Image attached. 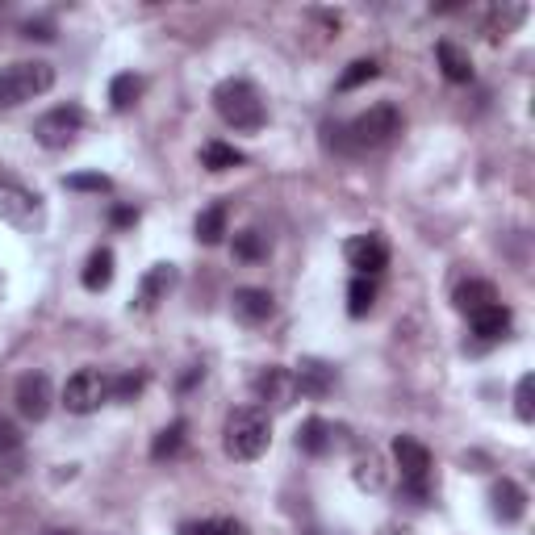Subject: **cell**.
<instances>
[{
  "label": "cell",
  "mask_w": 535,
  "mask_h": 535,
  "mask_svg": "<svg viewBox=\"0 0 535 535\" xmlns=\"http://www.w3.org/2000/svg\"><path fill=\"white\" fill-rule=\"evenodd\" d=\"M402 130V113L393 105H372L364 113H356L347 126L335 130V147L343 155H368V151H381L385 143H393V134Z\"/></svg>",
  "instance_id": "obj_1"
},
{
  "label": "cell",
  "mask_w": 535,
  "mask_h": 535,
  "mask_svg": "<svg viewBox=\"0 0 535 535\" xmlns=\"http://www.w3.org/2000/svg\"><path fill=\"white\" fill-rule=\"evenodd\" d=\"M272 444V423L260 406H235L226 414V427H222V448L230 460L251 464L260 460Z\"/></svg>",
  "instance_id": "obj_2"
},
{
  "label": "cell",
  "mask_w": 535,
  "mask_h": 535,
  "mask_svg": "<svg viewBox=\"0 0 535 535\" xmlns=\"http://www.w3.org/2000/svg\"><path fill=\"white\" fill-rule=\"evenodd\" d=\"M214 109H218V118L239 134H255L268 122V105L260 97V88L251 80H239V76H230L214 88Z\"/></svg>",
  "instance_id": "obj_3"
},
{
  "label": "cell",
  "mask_w": 535,
  "mask_h": 535,
  "mask_svg": "<svg viewBox=\"0 0 535 535\" xmlns=\"http://www.w3.org/2000/svg\"><path fill=\"white\" fill-rule=\"evenodd\" d=\"M55 88V67L42 63V59H21V63H9L0 72V109H17L42 92Z\"/></svg>",
  "instance_id": "obj_4"
},
{
  "label": "cell",
  "mask_w": 535,
  "mask_h": 535,
  "mask_svg": "<svg viewBox=\"0 0 535 535\" xmlns=\"http://www.w3.org/2000/svg\"><path fill=\"white\" fill-rule=\"evenodd\" d=\"M0 222H9L13 230H26V235H38L46 226V205L30 184L0 176Z\"/></svg>",
  "instance_id": "obj_5"
},
{
  "label": "cell",
  "mask_w": 535,
  "mask_h": 535,
  "mask_svg": "<svg viewBox=\"0 0 535 535\" xmlns=\"http://www.w3.org/2000/svg\"><path fill=\"white\" fill-rule=\"evenodd\" d=\"M393 460H398V469H402V494L423 506L431 498V485H427L431 481V452L418 444V439L398 435L393 439Z\"/></svg>",
  "instance_id": "obj_6"
},
{
  "label": "cell",
  "mask_w": 535,
  "mask_h": 535,
  "mask_svg": "<svg viewBox=\"0 0 535 535\" xmlns=\"http://www.w3.org/2000/svg\"><path fill=\"white\" fill-rule=\"evenodd\" d=\"M105 402H113V377L101 368H80L67 377L63 385V406L67 414H92L101 410Z\"/></svg>",
  "instance_id": "obj_7"
},
{
  "label": "cell",
  "mask_w": 535,
  "mask_h": 535,
  "mask_svg": "<svg viewBox=\"0 0 535 535\" xmlns=\"http://www.w3.org/2000/svg\"><path fill=\"white\" fill-rule=\"evenodd\" d=\"M80 130H84V109L80 105H55L34 122V138L46 151H67L76 143Z\"/></svg>",
  "instance_id": "obj_8"
},
{
  "label": "cell",
  "mask_w": 535,
  "mask_h": 535,
  "mask_svg": "<svg viewBox=\"0 0 535 535\" xmlns=\"http://www.w3.org/2000/svg\"><path fill=\"white\" fill-rule=\"evenodd\" d=\"M293 385L301 398H327V393H335L339 385V368L327 364V360H318V356H301L297 368H293Z\"/></svg>",
  "instance_id": "obj_9"
},
{
  "label": "cell",
  "mask_w": 535,
  "mask_h": 535,
  "mask_svg": "<svg viewBox=\"0 0 535 535\" xmlns=\"http://www.w3.org/2000/svg\"><path fill=\"white\" fill-rule=\"evenodd\" d=\"M17 410L30 418V423H42L46 414H51V402H55V389H51V377L46 372H26V377L17 381V393H13Z\"/></svg>",
  "instance_id": "obj_10"
},
{
  "label": "cell",
  "mask_w": 535,
  "mask_h": 535,
  "mask_svg": "<svg viewBox=\"0 0 535 535\" xmlns=\"http://www.w3.org/2000/svg\"><path fill=\"white\" fill-rule=\"evenodd\" d=\"M251 389H255V398H260V402H268V406H276V410L293 406V398H297L293 372H289V368H276V364H268V368H260V372H255Z\"/></svg>",
  "instance_id": "obj_11"
},
{
  "label": "cell",
  "mask_w": 535,
  "mask_h": 535,
  "mask_svg": "<svg viewBox=\"0 0 535 535\" xmlns=\"http://www.w3.org/2000/svg\"><path fill=\"white\" fill-rule=\"evenodd\" d=\"M343 255H347V264L356 268V276H377L389 264V247H385L381 235H356V239H347Z\"/></svg>",
  "instance_id": "obj_12"
},
{
  "label": "cell",
  "mask_w": 535,
  "mask_h": 535,
  "mask_svg": "<svg viewBox=\"0 0 535 535\" xmlns=\"http://www.w3.org/2000/svg\"><path fill=\"white\" fill-rule=\"evenodd\" d=\"M180 281L176 264H151L143 272V281H138V297H134V310H155L159 301H164Z\"/></svg>",
  "instance_id": "obj_13"
},
{
  "label": "cell",
  "mask_w": 535,
  "mask_h": 535,
  "mask_svg": "<svg viewBox=\"0 0 535 535\" xmlns=\"http://www.w3.org/2000/svg\"><path fill=\"white\" fill-rule=\"evenodd\" d=\"M490 510H494L498 523H519L527 515V490L519 481H510V477L494 481L490 485Z\"/></svg>",
  "instance_id": "obj_14"
},
{
  "label": "cell",
  "mask_w": 535,
  "mask_h": 535,
  "mask_svg": "<svg viewBox=\"0 0 535 535\" xmlns=\"http://www.w3.org/2000/svg\"><path fill=\"white\" fill-rule=\"evenodd\" d=\"M230 310H235L239 322H247V327H260V322H268L276 314V301L268 289H235V297H230Z\"/></svg>",
  "instance_id": "obj_15"
},
{
  "label": "cell",
  "mask_w": 535,
  "mask_h": 535,
  "mask_svg": "<svg viewBox=\"0 0 535 535\" xmlns=\"http://www.w3.org/2000/svg\"><path fill=\"white\" fill-rule=\"evenodd\" d=\"M335 427L327 423V418H306V423L297 427V448L306 452V456H327L335 452Z\"/></svg>",
  "instance_id": "obj_16"
},
{
  "label": "cell",
  "mask_w": 535,
  "mask_h": 535,
  "mask_svg": "<svg viewBox=\"0 0 535 535\" xmlns=\"http://www.w3.org/2000/svg\"><path fill=\"white\" fill-rule=\"evenodd\" d=\"M490 306H498V289L490 281H464L456 289V310L464 318H477L481 310H490Z\"/></svg>",
  "instance_id": "obj_17"
},
{
  "label": "cell",
  "mask_w": 535,
  "mask_h": 535,
  "mask_svg": "<svg viewBox=\"0 0 535 535\" xmlns=\"http://www.w3.org/2000/svg\"><path fill=\"white\" fill-rule=\"evenodd\" d=\"M435 59H439V67H444V76H448L452 84H469V80H473V63H469V55H464L456 42H448V38L439 42V46H435Z\"/></svg>",
  "instance_id": "obj_18"
},
{
  "label": "cell",
  "mask_w": 535,
  "mask_h": 535,
  "mask_svg": "<svg viewBox=\"0 0 535 535\" xmlns=\"http://www.w3.org/2000/svg\"><path fill=\"white\" fill-rule=\"evenodd\" d=\"M84 289L88 293H101V289H109L113 285V251L109 247H97L88 255V264H84Z\"/></svg>",
  "instance_id": "obj_19"
},
{
  "label": "cell",
  "mask_w": 535,
  "mask_h": 535,
  "mask_svg": "<svg viewBox=\"0 0 535 535\" xmlns=\"http://www.w3.org/2000/svg\"><path fill=\"white\" fill-rule=\"evenodd\" d=\"M193 230H197V239H201L205 247L222 243V235H226V201H214L209 209H201L197 222H193Z\"/></svg>",
  "instance_id": "obj_20"
},
{
  "label": "cell",
  "mask_w": 535,
  "mask_h": 535,
  "mask_svg": "<svg viewBox=\"0 0 535 535\" xmlns=\"http://www.w3.org/2000/svg\"><path fill=\"white\" fill-rule=\"evenodd\" d=\"M469 322H473V335H477V339L494 343V339H502V335L510 331V310H506L502 301H498V306L481 310V314H477V318H469Z\"/></svg>",
  "instance_id": "obj_21"
},
{
  "label": "cell",
  "mask_w": 535,
  "mask_h": 535,
  "mask_svg": "<svg viewBox=\"0 0 535 535\" xmlns=\"http://www.w3.org/2000/svg\"><path fill=\"white\" fill-rule=\"evenodd\" d=\"M138 97H143V76H134V72H122V76H113L109 80V105L126 113Z\"/></svg>",
  "instance_id": "obj_22"
},
{
  "label": "cell",
  "mask_w": 535,
  "mask_h": 535,
  "mask_svg": "<svg viewBox=\"0 0 535 535\" xmlns=\"http://www.w3.org/2000/svg\"><path fill=\"white\" fill-rule=\"evenodd\" d=\"M356 485H360V490H368V494H377L385 485V464H381V456L372 448L356 456Z\"/></svg>",
  "instance_id": "obj_23"
},
{
  "label": "cell",
  "mask_w": 535,
  "mask_h": 535,
  "mask_svg": "<svg viewBox=\"0 0 535 535\" xmlns=\"http://www.w3.org/2000/svg\"><path fill=\"white\" fill-rule=\"evenodd\" d=\"M184 431H189V423H184V418L168 423L164 431L155 435V444H151V460H172V456L184 448Z\"/></svg>",
  "instance_id": "obj_24"
},
{
  "label": "cell",
  "mask_w": 535,
  "mask_h": 535,
  "mask_svg": "<svg viewBox=\"0 0 535 535\" xmlns=\"http://www.w3.org/2000/svg\"><path fill=\"white\" fill-rule=\"evenodd\" d=\"M201 164L209 168V172H230V168H239L243 164V151H235L230 143H205V151H201Z\"/></svg>",
  "instance_id": "obj_25"
},
{
  "label": "cell",
  "mask_w": 535,
  "mask_h": 535,
  "mask_svg": "<svg viewBox=\"0 0 535 535\" xmlns=\"http://www.w3.org/2000/svg\"><path fill=\"white\" fill-rule=\"evenodd\" d=\"M372 301H377V285H372V276H356V281L347 285V314L364 318L372 310Z\"/></svg>",
  "instance_id": "obj_26"
},
{
  "label": "cell",
  "mask_w": 535,
  "mask_h": 535,
  "mask_svg": "<svg viewBox=\"0 0 535 535\" xmlns=\"http://www.w3.org/2000/svg\"><path fill=\"white\" fill-rule=\"evenodd\" d=\"M180 535H251V531L239 519H201V523H184Z\"/></svg>",
  "instance_id": "obj_27"
},
{
  "label": "cell",
  "mask_w": 535,
  "mask_h": 535,
  "mask_svg": "<svg viewBox=\"0 0 535 535\" xmlns=\"http://www.w3.org/2000/svg\"><path fill=\"white\" fill-rule=\"evenodd\" d=\"M377 76H381L377 59H356V63H347V72L339 76V92H352V88H360V84H368V80H377Z\"/></svg>",
  "instance_id": "obj_28"
},
{
  "label": "cell",
  "mask_w": 535,
  "mask_h": 535,
  "mask_svg": "<svg viewBox=\"0 0 535 535\" xmlns=\"http://www.w3.org/2000/svg\"><path fill=\"white\" fill-rule=\"evenodd\" d=\"M235 255H239V260H247V264L264 260V255H268V235H260V230H239V235H235Z\"/></svg>",
  "instance_id": "obj_29"
},
{
  "label": "cell",
  "mask_w": 535,
  "mask_h": 535,
  "mask_svg": "<svg viewBox=\"0 0 535 535\" xmlns=\"http://www.w3.org/2000/svg\"><path fill=\"white\" fill-rule=\"evenodd\" d=\"M63 189H72V193H109L113 180L101 176V172H76V176H63Z\"/></svg>",
  "instance_id": "obj_30"
},
{
  "label": "cell",
  "mask_w": 535,
  "mask_h": 535,
  "mask_svg": "<svg viewBox=\"0 0 535 535\" xmlns=\"http://www.w3.org/2000/svg\"><path fill=\"white\" fill-rule=\"evenodd\" d=\"M515 414H519V423H531L535 418V377L531 372H523L515 385Z\"/></svg>",
  "instance_id": "obj_31"
},
{
  "label": "cell",
  "mask_w": 535,
  "mask_h": 535,
  "mask_svg": "<svg viewBox=\"0 0 535 535\" xmlns=\"http://www.w3.org/2000/svg\"><path fill=\"white\" fill-rule=\"evenodd\" d=\"M147 377L143 372H122V377H113V402H134L138 393H143Z\"/></svg>",
  "instance_id": "obj_32"
},
{
  "label": "cell",
  "mask_w": 535,
  "mask_h": 535,
  "mask_svg": "<svg viewBox=\"0 0 535 535\" xmlns=\"http://www.w3.org/2000/svg\"><path fill=\"white\" fill-rule=\"evenodd\" d=\"M17 448H21V431H17V423L0 418V456H13Z\"/></svg>",
  "instance_id": "obj_33"
},
{
  "label": "cell",
  "mask_w": 535,
  "mask_h": 535,
  "mask_svg": "<svg viewBox=\"0 0 535 535\" xmlns=\"http://www.w3.org/2000/svg\"><path fill=\"white\" fill-rule=\"evenodd\" d=\"M21 34H26V38H38V42H51V38H55L51 21H26V26H21Z\"/></svg>",
  "instance_id": "obj_34"
},
{
  "label": "cell",
  "mask_w": 535,
  "mask_h": 535,
  "mask_svg": "<svg viewBox=\"0 0 535 535\" xmlns=\"http://www.w3.org/2000/svg\"><path fill=\"white\" fill-rule=\"evenodd\" d=\"M113 226H134L138 222V209H130V205H113Z\"/></svg>",
  "instance_id": "obj_35"
},
{
  "label": "cell",
  "mask_w": 535,
  "mask_h": 535,
  "mask_svg": "<svg viewBox=\"0 0 535 535\" xmlns=\"http://www.w3.org/2000/svg\"><path fill=\"white\" fill-rule=\"evenodd\" d=\"M201 377H205V368H201V364H193V368H189V372H184V377H180V389H193Z\"/></svg>",
  "instance_id": "obj_36"
},
{
  "label": "cell",
  "mask_w": 535,
  "mask_h": 535,
  "mask_svg": "<svg viewBox=\"0 0 535 535\" xmlns=\"http://www.w3.org/2000/svg\"><path fill=\"white\" fill-rule=\"evenodd\" d=\"M377 535H410V531H406V527H398V523H389V527H381Z\"/></svg>",
  "instance_id": "obj_37"
},
{
  "label": "cell",
  "mask_w": 535,
  "mask_h": 535,
  "mask_svg": "<svg viewBox=\"0 0 535 535\" xmlns=\"http://www.w3.org/2000/svg\"><path fill=\"white\" fill-rule=\"evenodd\" d=\"M0 297H5V272H0Z\"/></svg>",
  "instance_id": "obj_38"
},
{
  "label": "cell",
  "mask_w": 535,
  "mask_h": 535,
  "mask_svg": "<svg viewBox=\"0 0 535 535\" xmlns=\"http://www.w3.org/2000/svg\"><path fill=\"white\" fill-rule=\"evenodd\" d=\"M46 535H72V531H46Z\"/></svg>",
  "instance_id": "obj_39"
}]
</instances>
